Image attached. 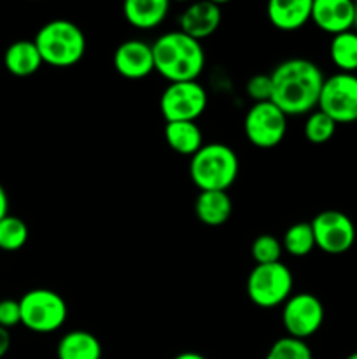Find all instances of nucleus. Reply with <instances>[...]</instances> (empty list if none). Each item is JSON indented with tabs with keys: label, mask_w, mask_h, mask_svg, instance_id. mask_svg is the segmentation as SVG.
<instances>
[{
	"label": "nucleus",
	"mask_w": 357,
	"mask_h": 359,
	"mask_svg": "<svg viewBox=\"0 0 357 359\" xmlns=\"http://www.w3.org/2000/svg\"><path fill=\"white\" fill-rule=\"evenodd\" d=\"M272 102L289 116L312 114L318 107L324 74L307 58H290L279 63L270 74Z\"/></svg>",
	"instance_id": "1"
},
{
	"label": "nucleus",
	"mask_w": 357,
	"mask_h": 359,
	"mask_svg": "<svg viewBox=\"0 0 357 359\" xmlns=\"http://www.w3.org/2000/svg\"><path fill=\"white\" fill-rule=\"evenodd\" d=\"M154 72L168 83L196 81L205 69V49L184 32L175 30L161 35L153 42Z\"/></svg>",
	"instance_id": "2"
},
{
	"label": "nucleus",
	"mask_w": 357,
	"mask_h": 359,
	"mask_svg": "<svg viewBox=\"0 0 357 359\" xmlns=\"http://www.w3.org/2000/svg\"><path fill=\"white\" fill-rule=\"evenodd\" d=\"M240 172L237 153L226 144H205L189 163V175L200 191H227Z\"/></svg>",
	"instance_id": "3"
},
{
	"label": "nucleus",
	"mask_w": 357,
	"mask_h": 359,
	"mask_svg": "<svg viewBox=\"0 0 357 359\" xmlns=\"http://www.w3.org/2000/svg\"><path fill=\"white\" fill-rule=\"evenodd\" d=\"M42 62L51 67H72L86 53V37L76 23L55 20L46 23L34 39Z\"/></svg>",
	"instance_id": "4"
},
{
	"label": "nucleus",
	"mask_w": 357,
	"mask_h": 359,
	"mask_svg": "<svg viewBox=\"0 0 357 359\" xmlns=\"http://www.w3.org/2000/svg\"><path fill=\"white\" fill-rule=\"evenodd\" d=\"M21 325L35 333H52L65 325L69 307L62 294L51 290H31L20 300Z\"/></svg>",
	"instance_id": "5"
},
{
	"label": "nucleus",
	"mask_w": 357,
	"mask_h": 359,
	"mask_svg": "<svg viewBox=\"0 0 357 359\" xmlns=\"http://www.w3.org/2000/svg\"><path fill=\"white\" fill-rule=\"evenodd\" d=\"M293 272L282 262L255 265L247 277V297L261 309L286 304L293 294Z\"/></svg>",
	"instance_id": "6"
},
{
	"label": "nucleus",
	"mask_w": 357,
	"mask_h": 359,
	"mask_svg": "<svg viewBox=\"0 0 357 359\" xmlns=\"http://www.w3.org/2000/svg\"><path fill=\"white\" fill-rule=\"evenodd\" d=\"M318 111L328 114L336 125L357 121V76L338 72L326 77L322 84Z\"/></svg>",
	"instance_id": "7"
},
{
	"label": "nucleus",
	"mask_w": 357,
	"mask_h": 359,
	"mask_svg": "<svg viewBox=\"0 0 357 359\" xmlns=\"http://www.w3.org/2000/svg\"><path fill=\"white\" fill-rule=\"evenodd\" d=\"M209 97L198 81L170 83L160 98L161 116L167 123L196 121L205 112Z\"/></svg>",
	"instance_id": "8"
},
{
	"label": "nucleus",
	"mask_w": 357,
	"mask_h": 359,
	"mask_svg": "<svg viewBox=\"0 0 357 359\" xmlns=\"http://www.w3.org/2000/svg\"><path fill=\"white\" fill-rule=\"evenodd\" d=\"M244 132L252 146L259 149H272L286 137L287 116L273 102L254 104L245 114Z\"/></svg>",
	"instance_id": "9"
},
{
	"label": "nucleus",
	"mask_w": 357,
	"mask_h": 359,
	"mask_svg": "<svg viewBox=\"0 0 357 359\" xmlns=\"http://www.w3.org/2000/svg\"><path fill=\"white\" fill-rule=\"evenodd\" d=\"M315 248L326 255H343L356 242V226L342 210H322L312 219Z\"/></svg>",
	"instance_id": "10"
},
{
	"label": "nucleus",
	"mask_w": 357,
	"mask_h": 359,
	"mask_svg": "<svg viewBox=\"0 0 357 359\" xmlns=\"http://www.w3.org/2000/svg\"><path fill=\"white\" fill-rule=\"evenodd\" d=\"M322 323H324V305L315 294H293L284 304L282 325L287 337L307 340L321 330Z\"/></svg>",
	"instance_id": "11"
},
{
	"label": "nucleus",
	"mask_w": 357,
	"mask_h": 359,
	"mask_svg": "<svg viewBox=\"0 0 357 359\" xmlns=\"http://www.w3.org/2000/svg\"><path fill=\"white\" fill-rule=\"evenodd\" d=\"M114 69L126 79H144L154 72L153 46L139 39L121 42L114 53Z\"/></svg>",
	"instance_id": "12"
},
{
	"label": "nucleus",
	"mask_w": 357,
	"mask_h": 359,
	"mask_svg": "<svg viewBox=\"0 0 357 359\" xmlns=\"http://www.w3.org/2000/svg\"><path fill=\"white\" fill-rule=\"evenodd\" d=\"M332 37L354 28V2L350 0H314L312 20Z\"/></svg>",
	"instance_id": "13"
},
{
	"label": "nucleus",
	"mask_w": 357,
	"mask_h": 359,
	"mask_svg": "<svg viewBox=\"0 0 357 359\" xmlns=\"http://www.w3.org/2000/svg\"><path fill=\"white\" fill-rule=\"evenodd\" d=\"M223 21V11L216 2H198L189 6L178 18L181 32L202 42L216 34Z\"/></svg>",
	"instance_id": "14"
},
{
	"label": "nucleus",
	"mask_w": 357,
	"mask_h": 359,
	"mask_svg": "<svg viewBox=\"0 0 357 359\" xmlns=\"http://www.w3.org/2000/svg\"><path fill=\"white\" fill-rule=\"evenodd\" d=\"M314 0H272L268 4V20L276 30L296 32L312 20Z\"/></svg>",
	"instance_id": "15"
},
{
	"label": "nucleus",
	"mask_w": 357,
	"mask_h": 359,
	"mask_svg": "<svg viewBox=\"0 0 357 359\" xmlns=\"http://www.w3.org/2000/svg\"><path fill=\"white\" fill-rule=\"evenodd\" d=\"M42 63L44 62H42L35 42L27 41V39L13 42L4 53V65H6L7 72L16 77L34 76L38 72Z\"/></svg>",
	"instance_id": "16"
},
{
	"label": "nucleus",
	"mask_w": 357,
	"mask_h": 359,
	"mask_svg": "<svg viewBox=\"0 0 357 359\" xmlns=\"http://www.w3.org/2000/svg\"><path fill=\"white\" fill-rule=\"evenodd\" d=\"M168 0H128L122 6L126 21L140 30H150L160 27L168 16Z\"/></svg>",
	"instance_id": "17"
},
{
	"label": "nucleus",
	"mask_w": 357,
	"mask_h": 359,
	"mask_svg": "<svg viewBox=\"0 0 357 359\" xmlns=\"http://www.w3.org/2000/svg\"><path fill=\"white\" fill-rule=\"evenodd\" d=\"M195 212L200 223L205 226H223L231 217L233 202L227 191H200L195 202Z\"/></svg>",
	"instance_id": "18"
},
{
	"label": "nucleus",
	"mask_w": 357,
	"mask_h": 359,
	"mask_svg": "<svg viewBox=\"0 0 357 359\" xmlns=\"http://www.w3.org/2000/svg\"><path fill=\"white\" fill-rule=\"evenodd\" d=\"M56 356L58 359H102V344L93 333L74 330L62 337Z\"/></svg>",
	"instance_id": "19"
},
{
	"label": "nucleus",
	"mask_w": 357,
	"mask_h": 359,
	"mask_svg": "<svg viewBox=\"0 0 357 359\" xmlns=\"http://www.w3.org/2000/svg\"><path fill=\"white\" fill-rule=\"evenodd\" d=\"M164 140L175 153L184 156H195L205 144L203 133L196 121H177L167 123L164 126Z\"/></svg>",
	"instance_id": "20"
},
{
	"label": "nucleus",
	"mask_w": 357,
	"mask_h": 359,
	"mask_svg": "<svg viewBox=\"0 0 357 359\" xmlns=\"http://www.w3.org/2000/svg\"><path fill=\"white\" fill-rule=\"evenodd\" d=\"M329 56L340 72L354 74L357 70V32L350 30L335 35L329 46Z\"/></svg>",
	"instance_id": "21"
},
{
	"label": "nucleus",
	"mask_w": 357,
	"mask_h": 359,
	"mask_svg": "<svg viewBox=\"0 0 357 359\" xmlns=\"http://www.w3.org/2000/svg\"><path fill=\"white\" fill-rule=\"evenodd\" d=\"M284 251L294 258H304L315 249V237L310 223H296L289 226L282 238Z\"/></svg>",
	"instance_id": "22"
},
{
	"label": "nucleus",
	"mask_w": 357,
	"mask_h": 359,
	"mask_svg": "<svg viewBox=\"0 0 357 359\" xmlns=\"http://www.w3.org/2000/svg\"><path fill=\"white\" fill-rule=\"evenodd\" d=\"M28 241V226L21 217L9 216L0 219V249L7 252L20 251Z\"/></svg>",
	"instance_id": "23"
},
{
	"label": "nucleus",
	"mask_w": 357,
	"mask_h": 359,
	"mask_svg": "<svg viewBox=\"0 0 357 359\" xmlns=\"http://www.w3.org/2000/svg\"><path fill=\"white\" fill-rule=\"evenodd\" d=\"M336 126L338 125L328 114L317 109L312 114H308L307 123H304V137L310 144L321 146V144L329 142L335 137Z\"/></svg>",
	"instance_id": "24"
},
{
	"label": "nucleus",
	"mask_w": 357,
	"mask_h": 359,
	"mask_svg": "<svg viewBox=\"0 0 357 359\" xmlns=\"http://www.w3.org/2000/svg\"><path fill=\"white\" fill-rule=\"evenodd\" d=\"M265 359H314V354L304 340L284 337L270 347Z\"/></svg>",
	"instance_id": "25"
},
{
	"label": "nucleus",
	"mask_w": 357,
	"mask_h": 359,
	"mask_svg": "<svg viewBox=\"0 0 357 359\" xmlns=\"http://www.w3.org/2000/svg\"><path fill=\"white\" fill-rule=\"evenodd\" d=\"M282 242L276 237L270 233H262L255 237L252 242V258H254L255 265H272V263H279L280 256H282Z\"/></svg>",
	"instance_id": "26"
},
{
	"label": "nucleus",
	"mask_w": 357,
	"mask_h": 359,
	"mask_svg": "<svg viewBox=\"0 0 357 359\" xmlns=\"http://www.w3.org/2000/svg\"><path fill=\"white\" fill-rule=\"evenodd\" d=\"M245 91H247L248 98H251L254 104H261V102H272V77L270 74H258V76H252L251 79L245 84Z\"/></svg>",
	"instance_id": "27"
},
{
	"label": "nucleus",
	"mask_w": 357,
	"mask_h": 359,
	"mask_svg": "<svg viewBox=\"0 0 357 359\" xmlns=\"http://www.w3.org/2000/svg\"><path fill=\"white\" fill-rule=\"evenodd\" d=\"M18 325H21L20 302L16 300L0 302V328L10 330Z\"/></svg>",
	"instance_id": "28"
},
{
	"label": "nucleus",
	"mask_w": 357,
	"mask_h": 359,
	"mask_svg": "<svg viewBox=\"0 0 357 359\" xmlns=\"http://www.w3.org/2000/svg\"><path fill=\"white\" fill-rule=\"evenodd\" d=\"M10 349V333L9 330L0 328V359L6 356Z\"/></svg>",
	"instance_id": "29"
},
{
	"label": "nucleus",
	"mask_w": 357,
	"mask_h": 359,
	"mask_svg": "<svg viewBox=\"0 0 357 359\" xmlns=\"http://www.w3.org/2000/svg\"><path fill=\"white\" fill-rule=\"evenodd\" d=\"M9 214V198H7V193L4 189V186L0 184V219L6 217Z\"/></svg>",
	"instance_id": "30"
},
{
	"label": "nucleus",
	"mask_w": 357,
	"mask_h": 359,
	"mask_svg": "<svg viewBox=\"0 0 357 359\" xmlns=\"http://www.w3.org/2000/svg\"><path fill=\"white\" fill-rule=\"evenodd\" d=\"M174 359H206L203 354L200 353H192V351H186V353H181L177 354Z\"/></svg>",
	"instance_id": "31"
},
{
	"label": "nucleus",
	"mask_w": 357,
	"mask_h": 359,
	"mask_svg": "<svg viewBox=\"0 0 357 359\" xmlns=\"http://www.w3.org/2000/svg\"><path fill=\"white\" fill-rule=\"evenodd\" d=\"M354 28L357 32V2H354Z\"/></svg>",
	"instance_id": "32"
},
{
	"label": "nucleus",
	"mask_w": 357,
	"mask_h": 359,
	"mask_svg": "<svg viewBox=\"0 0 357 359\" xmlns=\"http://www.w3.org/2000/svg\"><path fill=\"white\" fill-rule=\"evenodd\" d=\"M346 359H357V351H356V353H352V354H350V356L346 358Z\"/></svg>",
	"instance_id": "33"
}]
</instances>
